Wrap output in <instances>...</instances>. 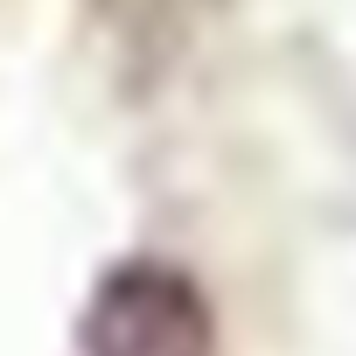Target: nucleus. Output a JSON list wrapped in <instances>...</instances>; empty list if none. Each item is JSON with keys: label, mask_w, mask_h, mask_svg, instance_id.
<instances>
[{"label": "nucleus", "mask_w": 356, "mask_h": 356, "mask_svg": "<svg viewBox=\"0 0 356 356\" xmlns=\"http://www.w3.org/2000/svg\"><path fill=\"white\" fill-rule=\"evenodd\" d=\"M77 356H224L210 293L168 259H119L77 321Z\"/></svg>", "instance_id": "f257e3e1"}]
</instances>
